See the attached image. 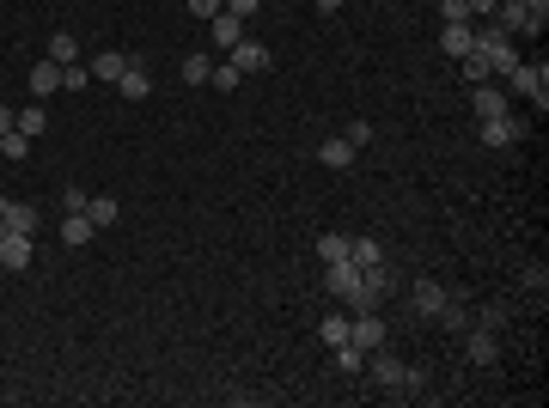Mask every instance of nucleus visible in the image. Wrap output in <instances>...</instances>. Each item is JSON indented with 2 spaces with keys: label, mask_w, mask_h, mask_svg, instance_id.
Masks as SVG:
<instances>
[{
  "label": "nucleus",
  "mask_w": 549,
  "mask_h": 408,
  "mask_svg": "<svg viewBox=\"0 0 549 408\" xmlns=\"http://www.w3.org/2000/svg\"><path fill=\"white\" fill-rule=\"evenodd\" d=\"M458 68H464V79H470V86H482V79H494V73H488V62H482L477 49H470V55L458 62Z\"/></svg>",
  "instance_id": "30"
},
{
  "label": "nucleus",
  "mask_w": 549,
  "mask_h": 408,
  "mask_svg": "<svg viewBox=\"0 0 549 408\" xmlns=\"http://www.w3.org/2000/svg\"><path fill=\"white\" fill-rule=\"evenodd\" d=\"M116 92H122V98H147V92H153V73H147V68L135 62V68L116 79Z\"/></svg>",
  "instance_id": "24"
},
{
  "label": "nucleus",
  "mask_w": 549,
  "mask_h": 408,
  "mask_svg": "<svg viewBox=\"0 0 549 408\" xmlns=\"http://www.w3.org/2000/svg\"><path fill=\"white\" fill-rule=\"evenodd\" d=\"M0 153H6V159H25V153H31V135H19V129L0 135Z\"/></svg>",
  "instance_id": "31"
},
{
  "label": "nucleus",
  "mask_w": 549,
  "mask_h": 408,
  "mask_svg": "<svg viewBox=\"0 0 549 408\" xmlns=\"http://www.w3.org/2000/svg\"><path fill=\"white\" fill-rule=\"evenodd\" d=\"M348 329H354V311H330L324 323H317V341H330V347H342Z\"/></svg>",
  "instance_id": "20"
},
{
  "label": "nucleus",
  "mask_w": 549,
  "mask_h": 408,
  "mask_svg": "<svg viewBox=\"0 0 549 408\" xmlns=\"http://www.w3.org/2000/svg\"><path fill=\"white\" fill-rule=\"evenodd\" d=\"M477 55L488 62V73H513V68H519V49H513V37L501 31L494 19H482V25H477Z\"/></svg>",
  "instance_id": "1"
},
{
  "label": "nucleus",
  "mask_w": 549,
  "mask_h": 408,
  "mask_svg": "<svg viewBox=\"0 0 549 408\" xmlns=\"http://www.w3.org/2000/svg\"><path fill=\"white\" fill-rule=\"evenodd\" d=\"M129 68H135V55H129V49H104L98 62H92V79H104V86H116V79H122Z\"/></svg>",
  "instance_id": "14"
},
{
  "label": "nucleus",
  "mask_w": 549,
  "mask_h": 408,
  "mask_svg": "<svg viewBox=\"0 0 549 408\" xmlns=\"http://www.w3.org/2000/svg\"><path fill=\"white\" fill-rule=\"evenodd\" d=\"M62 92V68L55 62H37L31 68V98H55Z\"/></svg>",
  "instance_id": "18"
},
{
  "label": "nucleus",
  "mask_w": 549,
  "mask_h": 408,
  "mask_svg": "<svg viewBox=\"0 0 549 408\" xmlns=\"http://www.w3.org/2000/svg\"><path fill=\"white\" fill-rule=\"evenodd\" d=\"M348 146H367V140H373V122H348Z\"/></svg>",
  "instance_id": "35"
},
{
  "label": "nucleus",
  "mask_w": 549,
  "mask_h": 408,
  "mask_svg": "<svg viewBox=\"0 0 549 408\" xmlns=\"http://www.w3.org/2000/svg\"><path fill=\"white\" fill-rule=\"evenodd\" d=\"M86 202H92L86 189H68V196H62V207H68V213H86Z\"/></svg>",
  "instance_id": "37"
},
{
  "label": "nucleus",
  "mask_w": 549,
  "mask_h": 408,
  "mask_svg": "<svg viewBox=\"0 0 549 408\" xmlns=\"http://www.w3.org/2000/svg\"><path fill=\"white\" fill-rule=\"evenodd\" d=\"M330 360H336V372L354 378V372H367V354L354 347V341H342V347H330Z\"/></svg>",
  "instance_id": "23"
},
{
  "label": "nucleus",
  "mask_w": 549,
  "mask_h": 408,
  "mask_svg": "<svg viewBox=\"0 0 549 408\" xmlns=\"http://www.w3.org/2000/svg\"><path fill=\"white\" fill-rule=\"evenodd\" d=\"M214 79V55L196 49V55H183V86H207Z\"/></svg>",
  "instance_id": "22"
},
{
  "label": "nucleus",
  "mask_w": 549,
  "mask_h": 408,
  "mask_svg": "<svg viewBox=\"0 0 549 408\" xmlns=\"http://www.w3.org/2000/svg\"><path fill=\"white\" fill-rule=\"evenodd\" d=\"M0 274H6V262H0Z\"/></svg>",
  "instance_id": "42"
},
{
  "label": "nucleus",
  "mask_w": 549,
  "mask_h": 408,
  "mask_svg": "<svg viewBox=\"0 0 549 408\" xmlns=\"http://www.w3.org/2000/svg\"><path fill=\"white\" fill-rule=\"evenodd\" d=\"M367 372H373L378 384H384V390H403V378H410V366H403V360H391L384 347H373V354H367Z\"/></svg>",
  "instance_id": "10"
},
{
  "label": "nucleus",
  "mask_w": 549,
  "mask_h": 408,
  "mask_svg": "<svg viewBox=\"0 0 549 408\" xmlns=\"http://www.w3.org/2000/svg\"><path fill=\"white\" fill-rule=\"evenodd\" d=\"M311 6H317V12H342V0H311Z\"/></svg>",
  "instance_id": "41"
},
{
  "label": "nucleus",
  "mask_w": 549,
  "mask_h": 408,
  "mask_svg": "<svg viewBox=\"0 0 549 408\" xmlns=\"http://www.w3.org/2000/svg\"><path fill=\"white\" fill-rule=\"evenodd\" d=\"M49 62H55V68H73V62H80V43H73L68 31H55L49 37Z\"/></svg>",
  "instance_id": "25"
},
{
  "label": "nucleus",
  "mask_w": 549,
  "mask_h": 408,
  "mask_svg": "<svg viewBox=\"0 0 549 408\" xmlns=\"http://www.w3.org/2000/svg\"><path fill=\"white\" fill-rule=\"evenodd\" d=\"M360 274L367 269H354V262H324V293H330V299H336V305H348L354 311V299H360Z\"/></svg>",
  "instance_id": "2"
},
{
  "label": "nucleus",
  "mask_w": 549,
  "mask_h": 408,
  "mask_svg": "<svg viewBox=\"0 0 549 408\" xmlns=\"http://www.w3.org/2000/svg\"><path fill=\"white\" fill-rule=\"evenodd\" d=\"M190 12H196V19H202V25H207V19L220 12V0H190Z\"/></svg>",
  "instance_id": "38"
},
{
  "label": "nucleus",
  "mask_w": 549,
  "mask_h": 408,
  "mask_svg": "<svg viewBox=\"0 0 549 408\" xmlns=\"http://www.w3.org/2000/svg\"><path fill=\"white\" fill-rule=\"evenodd\" d=\"M446 299H452V293L440 287V280H415V287H410V311H415V317H440Z\"/></svg>",
  "instance_id": "6"
},
{
  "label": "nucleus",
  "mask_w": 549,
  "mask_h": 408,
  "mask_svg": "<svg viewBox=\"0 0 549 408\" xmlns=\"http://www.w3.org/2000/svg\"><path fill=\"white\" fill-rule=\"evenodd\" d=\"M507 323V305H482V329H501Z\"/></svg>",
  "instance_id": "36"
},
{
  "label": "nucleus",
  "mask_w": 549,
  "mask_h": 408,
  "mask_svg": "<svg viewBox=\"0 0 549 408\" xmlns=\"http://www.w3.org/2000/svg\"><path fill=\"white\" fill-rule=\"evenodd\" d=\"M348 341H354L360 354H373V347H384V341H391V329H384V317H378V311H354V329H348Z\"/></svg>",
  "instance_id": "5"
},
{
  "label": "nucleus",
  "mask_w": 549,
  "mask_h": 408,
  "mask_svg": "<svg viewBox=\"0 0 549 408\" xmlns=\"http://www.w3.org/2000/svg\"><path fill=\"white\" fill-rule=\"evenodd\" d=\"M464 354H470V366H494L501 360V341H494V329H464Z\"/></svg>",
  "instance_id": "15"
},
{
  "label": "nucleus",
  "mask_w": 549,
  "mask_h": 408,
  "mask_svg": "<svg viewBox=\"0 0 549 408\" xmlns=\"http://www.w3.org/2000/svg\"><path fill=\"white\" fill-rule=\"evenodd\" d=\"M348 262H354V269H378V262H384V244L378 238H348Z\"/></svg>",
  "instance_id": "19"
},
{
  "label": "nucleus",
  "mask_w": 549,
  "mask_h": 408,
  "mask_svg": "<svg viewBox=\"0 0 549 408\" xmlns=\"http://www.w3.org/2000/svg\"><path fill=\"white\" fill-rule=\"evenodd\" d=\"M13 129H19V110H13V104H0V135H13Z\"/></svg>",
  "instance_id": "39"
},
{
  "label": "nucleus",
  "mask_w": 549,
  "mask_h": 408,
  "mask_svg": "<svg viewBox=\"0 0 549 408\" xmlns=\"http://www.w3.org/2000/svg\"><path fill=\"white\" fill-rule=\"evenodd\" d=\"M507 86H513L519 98H537V110L549 104V68H544V62H537V68H531V62H519V68L507 73Z\"/></svg>",
  "instance_id": "3"
},
{
  "label": "nucleus",
  "mask_w": 549,
  "mask_h": 408,
  "mask_svg": "<svg viewBox=\"0 0 549 408\" xmlns=\"http://www.w3.org/2000/svg\"><path fill=\"white\" fill-rule=\"evenodd\" d=\"M470 110H477V122H482V116H501V110H513V98H507L494 79H482V86H470Z\"/></svg>",
  "instance_id": "11"
},
{
  "label": "nucleus",
  "mask_w": 549,
  "mask_h": 408,
  "mask_svg": "<svg viewBox=\"0 0 549 408\" xmlns=\"http://www.w3.org/2000/svg\"><path fill=\"white\" fill-rule=\"evenodd\" d=\"M220 6H226V12H232V19H244V25H250V19H257V6H263V0H220Z\"/></svg>",
  "instance_id": "33"
},
{
  "label": "nucleus",
  "mask_w": 549,
  "mask_h": 408,
  "mask_svg": "<svg viewBox=\"0 0 549 408\" xmlns=\"http://www.w3.org/2000/svg\"><path fill=\"white\" fill-rule=\"evenodd\" d=\"M0 226H6V232H37V226H43V213H37L31 202H13V196H0Z\"/></svg>",
  "instance_id": "8"
},
{
  "label": "nucleus",
  "mask_w": 549,
  "mask_h": 408,
  "mask_svg": "<svg viewBox=\"0 0 549 408\" xmlns=\"http://www.w3.org/2000/svg\"><path fill=\"white\" fill-rule=\"evenodd\" d=\"M440 49H446L452 62H464L470 49H477V25L464 19V25H440Z\"/></svg>",
  "instance_id": "12"
},
{
  "label": "nucleus",
  "mask_w": 549,
  "mask_h": 408,
  "mask_svg": "<svg viewBox=\"0 0 549 408\" xmlns=\"http://www.w3.org/2000/svg\"><path fill=\"white\" fill-rule=\"evenodd\" d=\"M440 323H446L452 336H464V329H470V311H464V305H452V299H446V311H440Z\"/></svg>",
  "instance_id": "29"
},
{
  "label": "nucleus",
  "mask_w": 549,
  "mask_h": 408,
  "mask_svg": "<svg viewBox=\"0 0 549 408\" xmlns=\"http://www.w3.org/2000/svg\"><path fill=\"white\" fill-rule=\"evenodd\" d=\"M317 256H324V262H342V256H348V238H342V232H324V238H317Z\"/></svg>",
  "instance_id": "28"
},
{
  "label": "nucleus",
  "mask_w": 549,
  "mask_h": 408,
  "mask_svg": "<svg viewBox=\"0 0 549 408\" xmlns=\"http://www.w3.org/2000/svg\"><path fill=\"white\" fill-rule=\"evenodd\" d=\"M239 79L244 73L232 68V62H214V79H207V86H214V92H239Z\"/></svg>",
  "instance_id": "27"
},
{
  "label": "nucleus",
  "mask_w": 549,
  "mask_h": 408,
  "mask_svg": "<svg viewBox=\"0 0 549 408\" xmlns=\"http://www.w3.org/2000/svg\"><path fill=\"white\" fill-rule=\"evenodd\" d=\"M92 238H98V226H92L86 213H68V220H62V244H68V250H86Z\"/></svg>",
  "instance_id": "16"
},
{
  "label": "nucleus",
  "mask_w": 549,
  "mask_h": 408,
  "mask_svg": "<svg viewBox=\"0 0 549 408\" xmlns=\"http://www.w3.org/2000/svg\"><path fill=\"white\" fill-rule=\"evenodd\" d=\"M43 129H49V110H43V104H31V110H19V135H43Z\"/></svg>",
  "instance_id": "26"
},
{
  "label": "nucleus",
  "mask_w": 549,
  "mask_h": 408,
  "mask_svg": "<svg viewBox=\"0 0 549 408\" xmlns=\"http://www.w3.org/2000/svg\"><path fill=\"white\" fill-rule=\"evenodd\" d=\"M239 37H244V19H232L226 6H220V12L207 19V43H214V49H232Z\"/></svg>",
  "instance_id": "13"
},
{
  "label": "nucleus",
  "mask_w": 549,
  "mask_h": 408,
  "mask_svg": "<svg viewBox=\"0 0 549 408\" xmlns=\"http://www.w3.org/2000/svg\"><path fill=\"white\" fill-rule=\"evenodd\" d=\"M464 6H470V19H488V12H494L501 0H464Z\"/></svg>",
  "instance_id": "40"
},
{
  "label": "nucleus",
  "mask_w": 549,
  "mask_h": 408,
  "mask_svg": "<svg viewBox=\"0 0 549 408\" xmlns=\"http://www.w3.org/2000/svg\"><path fill=\"white\" fill-rule=\"evenodd\" d=\"M0 232H6V226H0Z\"/></svg>",
  "instance_id": "43"
},
{
  "label": "nucleus",
  "mask_w": 549,
  "mask_h": 408,
  "mask_svg": "<svg viewBox=\"0 0 549 408\" xmlns=\"http://www.w3.org/2000/svg\"><path fill=\"white\" fill-rule=\"evenodd\" d=\"M525 140V116L501 110V116H482V146H519Z\"/></svg>",
  "instance_id": "4"
},
{
  "label": "nucleus",
  "mask_w": 549,
  "mask_h": 408,
  "mask_svg": "<svg viewBox=\"0 0 549 408\" xmlns=\"http://www.w3.org/2000/svg\"><path fill=\"white\" fill-rule=\"evenodd\" d=\"M226 62H232L239 73H263V68H269V49H263L257 37H239V43L226 49Z\"/></svg>",
  "instance_id": "9"
},
{
  "label": "nucleus",
  "mask_w": 549,
  "mask_h": 408,
  "mask_svg": "<svg viewBox=\"0 0 549 408\" xmlns=\"http://www.w3.org/2000/svg\"><path fill=\"white\" fill-rule=\"evenodd\" d=\"M86 220H92V226H116V220H122V202H116V196H92V202H86Z\"/></svg>",
  "instance_id": "21"
},
{
  "label": "nucleus",
  "mask_w": 549,
  "mask_h": 408,
  "mask_svg": "<svg viewBox=\"0 0 549 408\" xmlns=\"http://www.w3.org/2000/svg\"><path fill=\"white\" fill-rule=\"evenodd\" d=\"M440 19H446V25H464V19H470V6H464V0H440Z\"/></svg>",
  "instance_id": "34"
},
{
  "label": "nucleus",
  "mask_w": 549,
  "mask_h": 408,
  "mask_svg": "<svg viewBox=\"0 0 549 408\" xmlns=\"http://www.w3.org/2000/svg\"><path fill=\"white\" fill-rule=\"evenodd\" d=\"M354 153H360V146H348V140L336 135V140H324V146H317V165H330V171H348V165H354Z\"/></svg>",
  "instance_id": "17"
},
{
  "label": "nucleus",
  "mask_w": 549,
  "mask_h": 408,
  "mask_svg": "<svg viewBox=\"0 0 549 408\" xmlns=\"http://www.w3.org/2000/svg\"><path fill=\"white\" fill-rule=\"evenodd\" d=\"M0 262H6V274L31 269V232H0Z\"/></svg>",
  "instance_id": "7"
},
{
  "label": "nucleus",
  "mask_w": 549,
  "mask_h": 408,
  "mask_svg": "<svg viewBox=\"0 0 549 408\" xmlns=\"http://www.w3.org/2000/svg\"><path fill=\"white\" fill-rule=\"evenodd\" d=\"M80 86H92V68H80V62L62 68V92H80Z\"/></svg>",
  "instance_id": "32"
}]
</instances>
